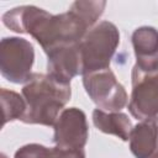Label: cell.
<instances>
[{"label":"cell","mask_w":158,"mask_h":158,"mask_svg":"<svg viewBox=\"0 0 158 158\" xmlns=\"http://www.w3.org/2000/svg\"><path fill=\"white\" fill-rule=\"evenodd\" d=\"M83 84L88 95L102 111H120L127 102V94L110 68L85 74Z\"/></svg>","instance_id":"cell-5"},{"label":"cell","mask_w":158,"mask_h":158,"mask_svg":"<svg viewBox=\"0 0 158 158\" xmlns=\"http://www.w3.org/2000/svg\"><path fill=\"white\" fill-rule=\"evenodd\" d=\"M53 158H85L81 148H53Z\"/></svg>","instance_id":"cell-14"},{"label":"cell","mask_w":158,"mask_h":158,"mask_svg":"<svg viewBox=\"0 0 158 158\" xmlns=\"http://www.w3.org/2000/svg\"><path fill=\"white\" fill-rule=\"evenodd\" d=\"M137 67L143 72L158 70V32L153 27H139L132 35Z\"/></svg>","instance_id":"cell-9"},{"label":"cell","mask_w":158,"mask_h":158,"mask_svg":"<svg viewBox=\"0 0 158 158\" xmlns=\"http://www.w3.org/2000/svg\"><path fill=\"white\" fill-rule=\"evenodd\" d=\"M105 5V1H77L68 12L60 15H51L36 6H20L7 11L2 22L15 32L33 36L48 54L57 48L79 43Z\"/></svg>","instance_id":"cell-1"},{"label":"cell","mask_w":158,"mask_h":158,"mask_svg":"<svg viewBox=\"0 0 158 158\" xmlns=\"http://www.w3.org/2000/svg\"><path fill=\"white\" fill-rule=\"evenodd\" d=\"M128 109L132 116L139 120L156 117L158 114V70L143 72L135 65Z\"/></svg>","instance_id":"cell-6"},{"label":"cell","mask_w":158,"mask_h":158,"mask_svg":"<svg viewBox=\"0 0 158 158\" xmlns=\"http://www.w3.org/2000/svg\"><path fill=\"white\" fill-rule=\"evenodd\" d=\"M93 121H94V125L98 127V130L105 133L116 135L123 141L128 139L130 133L132 131L131 121L125 114L107 112V111L96 109L93 112Z\"/></svg>","instance_id":"cell-11"},{"label":"cell","mask_w":158,"mask_h":158,"mask_svg":"<svg viewBox=\"0 0 158 158\" xmlns=\"http://www.w3.org/2000/svg\"><path fill=\"white\" fill-rule=\"evenodd\" d=\"M1 158H6V157H5V154H1Z\"/></svg>","instance_id":"cell-16"},{"label":"cell","mask_w":158,"mask_h":158,"mask_svg":"<svg viewBox=\"0 0 158 158\" xmlns=\"http://www.w3.org/2000/svg\"><path fill=\"white\" fill-rule=\"evenodd\" d=\"M33 58V47L25 38L6 37L1 41L0 70L7 80L16 84L28 81Z\"/></svg>","instance_id":"cell-4"},{"label":"cell","mask_w":158,"mask_h":158,"mask_svg":"<svg viewBox=\"0 0 158 158\" xmlns=\"http://www.w3.org/2000/svg\"><path fill=\"white\" fill-rule=\"evenodd\" d=\"M47 70L48 75L64 84H69L73 77L83 74V63L78 43L49 52Z\"/></svg>","instance_id":"cell-8"},{"label":"cell","mask_w":158,"mask_h":158,"mask_svg":"<svg viewBox=\"0 0 158 158\" xmlns=\"http://www.w3.org/2000/svg\"><path fill=\"white\" fill-rule=\"evenodd\" d=\"M88 139L85 115L77 107L64 110L54 123V143L60 148H83Z\"/></svg>","instance_id":"cell-7"},{"label":"cell","mask_w":158,"mask_h":158,"mask_svg":"<svg viewBox=\"0 0 158 158\" xmlns=\"http://www.w3.org/2000/svg\"><path fill=\"white\" fill-rule=\"evenodd\" d=\"M152 158H158V152H157V153H156V154H154Z\"/></svg>","instance_id":"cell-15"},{"label":"cell","mask_w":158,"mask_h":158,"mask_svg":"<svg viewBox=\"0 0 158 158\" xmlns=\"http://www.w3.org/2000/svg\"><path fill=\"white\" fill-rule=\"evenodd\" d=\"M26 112L21 121L26 123L54 125L60 109L70 98V86L51 75L33 73L22 89Z\"/></svg>","instance_id":"cell-2"},{"label":"cell","mask_w":158,"mask_h":158,"mask_svg":"<svg viewBox=\"0 0 158 158\" xmlns=\"http://www.w3.org/2000/svg\"><path fill=\"white\" fill-rule=\"evenodd\" d=\"M128 139L137 158H149L158 149V117L143 120L131 131Z\"/></svg>","instance_id":"cell-10"},{"label":"cell","mask_w":158,"mask_h":158,"mask_svg":"<svg viewBox=\"0 0 158 158\" xmlns=\"http://www.w3.org/2000/svg\"><path fill=\"white\" fill-rule=\"evenodd\" d=\"M1 102L4 110V121L5 125L7 121L21 120L26 112V102L25 100L16 93L9 91L6 89L1 90Z\"/></svg>","instance_id":"cell-12"},{"label":"cell","mask_w":158,"mask_h":158,"mask_svg":"<svg viewBox=\"0 0 158 158\" xmlns=\"http://www.w3.org/2000/svg\"><path fill=\"white\" fill-rule=\"evenodd\" d=\"M15 158H53V149L35 143L27 144L15 153Z\"/></svg>","instance_id":"cell-13"},{"label":"cell","mask_w":158,"mask_h":158,"mask_svg":"<svg viewBox=\"0 0 158 158\" xmlns=\"http://www.w3.org/2000/svg\"><path fill=\"white\" fill-rule=\"evenodd\" d=\"M118 42V31L109 21H102L90 30L78 43L83 63V75L107 69Z\"/></svg>","instance_id":"cell-3"}]
</instances>
